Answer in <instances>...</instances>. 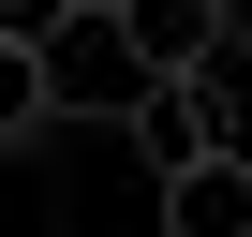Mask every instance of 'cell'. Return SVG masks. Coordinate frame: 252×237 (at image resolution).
Masks as SVG:
<instances>
[{"mask_svg": "<svg viewBox=\"0 0 252 237\" xmlns=\"http://www.w3.org/2000/svg\"><path fill=\"white\" fill-rule=\"evenodd\" d=\"M30 89H45V118H134L163 74H149V45H134L119 0H74V15L30 45Z\"/></svg>", "mask_w": 252, "mask_h": 237, "instance_id": "6da1fadb", "label": "cell"}, {"mask_svg": "<svg viewBox=\"0 0 252 237\" xmlns=\"http://www.w3.org/2000/svg\"><path fill=\"white\" fill-rule=\"evenodd\" d=\"M134 148H149V178H178V163H208V148H252V134L222 118V74H163V89L134 104Z\"/></svg>", "mask_w": 252, "mask_h": 237, "instance_id": "7a4b0ae2", "label": "cell"}, {"mask_svg": "<svg viewBox=\"0 0 252 237\" xmlns=\"http://www.w3.org/2000/svg\"><path fill=\"white\" fill-rule=\"evenodd\" d=\"M149 222L163 237H252V148H208V163L149 178Z\"/></svg>", "mask_w": 252, "mask_h": 237, "instance_id": "3957f363", "label": "cell"}, {"mask_svg": "<svg viewBox=\"0 0 252 237\" xmlns=\"http://www.w3.org/2000/svg\"><path fill=\"white\" fill-rule=\"evenodd\" d=\"M119 15H134L149 74H222L237 59V15H222V0H119Z\"/></svg>", "mask_w": 252, "mask_h": 237, "instance_id": "277c9868", "label": "cell"}, {"mask_svg": "<svg viewBox=\"0 0 252 237\" xmlns=\"http://www.w3.org/2000/svg\"><path fill=\"white\" fill-rule=\"evenodd\" d=\"M60 15H74V0H0V45H15V59H30V45L60 30Z\"/></svg>", "mask_w": 252, "mask_h": 237, "instance_id": "5b68a950", "label": "cell"}]
</instances>
